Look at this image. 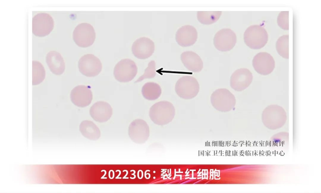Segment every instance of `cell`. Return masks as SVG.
<instances>
[{
  "label": "cell",
  "instance_id": "83f0119b",
  "mask_svg": "<svg viewBox=\"0 0 321 193\" xmlns=\"http://www.w3.org/2000/svg\"><path fill=\"white\" fill-rule=\"evenodd\" d=\"M124 171H126V175L123 178V179H129L128 177H127V178L126 177L127 176V174H128V171L127 170H124L123 171V172H124Z\"/></svg>",
  "mask_w": 321,
  "mask_h": 193
},
{
  "label": "cell",
  "instance_id": "ffe728a7",
  "mask_svg": "<svg viewBox=\"0 0 321 193\" xmlns=\"http://www.w3.org/2000/svg\"><path fill=\"white\" fill-rule=\"evenodd\" d=\"M141 92L143 97L150 100H155L158 98L161 93L160 86L153 82H147L142 87Z\"/></svg>",
  "mask_w": 321,
  "mask_h": 193
},
{
  "label": "cell",
  "instance_id": "52a82bcc",
  "mask_svg": "<svg viewBox=\"0 0 321 193\" xmlns=\"http://www.w3.org/2000/svg\"><path fill=\"white\" fill-rule=\"evenodd\" d=\"M138 68L134 61L129 59L120 60L115 66L113 74L115 78L120 82H128L136 76Z\"/></svg>",
  "mask_w": 321,
  "mask_h": 193
},
{
  "label": "cell",
  "instance_id": "e0dca14e",
  "mask_svg": "<svg viewBox=\"0 0 321 193\" xmlns=\"http://www.w3.org/2000/svg\"><path fill=\"white\" fill-rule=\"evenodd\" d=\"M46 63L51 72L53 74L60 75L64 72L65 63L62 56L55 51L49 52L46 56Z\"/></svg>",
  "mask_w": 321,
  "mask_h": 193
},
{
  "label": "cell",
  "instance_id": "2e32d148",
  "mask_svg": "<svg viewBox=\"0 0 321 193\" xmlns=\"http://www.w3.org/2000/svg\"><path fill=\"white\" fill-rule=\"evenodd\" d=\"M113 110L111 105L107 102L98 101L91 107L90 114L95 121L99 122L107 121L111 117Z\"/></svg>",
  "mask_w": 321,
  "mask_h": 193
},
{
  "label": "cell",
  "instance_id": "d4e9b609",
  "mask_svg": "<svg viewBox=\"0 0 321 193\" xmlns=\"http://www.w3.org/2000/svg\"><path fill=\"white\" fill-rule=\"evenodd\" d=\"M278 26L284 30L289 29V11H282L277 18Z\"/></svg>",
  "mask_w": 321,
  "mask_h": 193
},
{
  "label": "cell",
  "instance_id": "3957f363",
  "mask_svg": "<svg viewBox=\"0 0 321 193\" xmlns=\"http://www.w3.org/2000/svg\"><path fill=\"white\" fill-rule=\"evenodd\" d=\"M212 105L218 111L226 112L233 110L236 104L234 96L228 89L219 88L214 91L210 97Z\"/></svg>",
  "mask_w": 321,
  "mask_h": 193
},
{
  "label": "cell",
  "instance_id": "6da1fadb",
  "mask_svg": "<svg viewBox=\"0 0 321 193\" xmlns=\"http://www.w3.org/2000/svg\"><path fill=\"white\" fill-rule=\"evenodd\" d=\"M175 114L174 106L171 102L162 101L157 102L150 108L149 115L151 120L158 124H166L172 120Z\"/></svg>",
  "mask_w": 321,
  "mask_h": 193
},
{
  "label": "cell",
  "instance_id": "ac0fdd59",
  "mask_svg": "<svg viewBox=\"0 0 321 193\" xmlns=\"http://www.w3.org/2000/svg\"><path fill=\"white\" fill-rule=\"evenodd\" d=\"M181 59L184 67L189 71L195 72L201 71L203 63L200 57L192 51H186L182 53Z\"/></svg>",
  "mask_w": 321,
  "mask_h": 193
},
{
  "label": "cell",
  "instance_id": "277c9868",
  "mask_svg": "<svg viewBox=\"0 0 321 193\" xmlns=\"http://www.w3.org/2000/svg\"><path fill=\"white\" fill-rule=\"evenodd\" d=\"M199 90V83L194 77L185 75L180 78L175 86L176 94L181 98L189 99L196 97Z\"/></svg>",
  "mask_w": 321,
  "mask_h": 193
},
{
  "label": "cell",
  "instance_id": "9c48e42d",
  "mask_svg": "<svg viewBox=\"0 0 321 193\" xmlns=\"http://www.w3.org/2000/svg\"><path fill=\"white\" fill-rule=\"evenodd\" d=\"M78 66L80 72L87 77L97 75L102 69V64L100 60L92 54L82 56L78 62Z\"/></svg>",
  "mask_w": 321,
  "mask_h": 193
},
{
  "label": "cell",
  "instance_id": "8992f818",
  "mask_svg": "<svg viewBox=\"0 0 321 193\" xmlns=\"http://www.w3.org/2000/svg\"><path fill=\"white\" fill-rule=\"evenodd\" d=\"M96 38V33L93 27L87 23H82L75 28L73 38L75 43L79 46L85 48L93 43Z\"/></svg>",
  "mask_w": 321,
  "mask_h": 193
},
{
  "label": "cell",
  "instance_id": "44dd1931",
  "mask_svg": "<svg viewBox=\"0 0 321 193\" xmlns=\"http://www.w3.org/2000/svg\"><path fill=\"white\" fill-rule=\"evenodd\" d=\"M45 77V71L42 64L36 61H32V85H36L41 83Z\"/></svg>",
  "mask_w": 321,
  "mask_h": 193
},
{
  "label": "cell",
  "instance_id": "4fadbf2b",
  "mask_svg": "<svg viewBox=\"0 0 321 193\" xmlns=\"http://www.w3.org/2000/svg\"><path fill=\"white\" fill-rule=\"evenodd\" d=\"M155 44L150 39L143 37L135 40L132 46V51L137 58L145 59L150 57L153 53Z\"/></svg>",
  "mask_w": 321,
  "mask_h": 193
},
{
  "label": "cell",
  "instance_id": "9a60e30c",
  "mask_svg": "<svg viewBox=\"0 0 321 193\" xmlns=\"http://www.w3.org/2000/svg\"><path fill=\"white\" fill-rule=\"evenodd\" d=\"M197 33L192 26L186 25L182 26L177 30L175 35L176 40L180 46L186 47L193 45L196 42Z\"/></svg>",
  "mask_w": 321,
  "mask_h": 193
},
{
  "label": "cell",
  "instance_id": "7c38bea8",
  "mask_svg": "<svg viewBox=\"0 0 321 193\" xmlns=\"http://www.w3.org/2000/svg\"><path fill=\"white\" fill-rule=\"evenodd\" d=\"M253 66L258 73L267 75L271 73L275 67V62L272 56L268 53L262 52L257 54L252 60Z\"/></svg>",
  "mask_w": 321,
  "mask_h": 193
},
{
  "label": "cell",
  "instance_id": "5bb4252c",
  "mask_svg": "<svg viewBox=\"0 0 321 193\" xmlns=\"http://www.w3.org/2000/svg\"><path fill=\"white\" fill-rule=\"evenodd\" d=\"M70 99L75 105L79 107H84L91 103L92 93L89 87L84 85H78L71 91Z\"/></svg>",
  "mask_w": 321,
  "mask_h": 193
},
{
  "label": "cell",
  "instance_id": "30bf717a",
  "mask_svg": "<svg viewBox=\"0 0 321 193\" xmlns=\"http://www.w3.org/2000/svg\"><path fill=\"white\" fill-rule=\"evenodd\" d=\"M236 41L235 33L229 29H223L218 31L213 40L214 46L221 51H230L234 46Z\"/></svg>",
  "mask_w": 321,
  "mask_h": 193
},
{
  "label": "cell",
  "instance_id": "d6986e66",
  "mask_svg": "<svg viewBox=\"0 0 321 193\" xmlns=\"http://www.w3.org/2000/svg\"><path fill=\"white\" fill-rule=\"evenodd\" d=\"M79 130L83 136L91 140H97L100 136L99 129L93 122L90 121H82L80 125Z\"/></svg>",
  "mask_w": 321,
  "mask_h": 193
},
{
  "label": "cell",
  "instance_id": "7402d4cb",
  "mask_svg": "<svg viewBox=\"0 0 321 193\" xmlns=\"http://www.w3.org/2000/svg\"><path fill=\"white\" fill-rule=\"evenodd\" d=\"M221 13V11H198L197 12V19L201 24L209 25L217 21Z\"/></svg>",
  "mask_w": 321,
  "mask_h": 193
},
{
  "label": "cell",
  "instance_id": "603a6c76",
  "mask_svg": "<svg viewBox=\"0 0 321 193\" xmlns=\"http://www.w3.org/2000/svg\"><path fill=\"white\" fill-rule=\"evenodd\" d=\"M276 50L283 58H289V35H284L279 38L276 43Z\"/></svg>",
  "mask_w": 321,
  "mask_h": 193
},
{
  "label": "cell",
  "instance_id": "484cf974",
  "mask_svg": "<svg viewBox=\"0 0 321 193\" xmlns=\"http://www.w3.org/2000/svg\"><path fill=\"white\" fill-rule=\"evenodd\" d=\"M117 171H119V174L115 178V179H121V177H119V176L120 175V174H121V171H120V170H116V172H117Z\"/></svg>",
  "mask_w": 321,
  "mask_h": 193
},
{
  "label": "cell",
  "instance_id": "8fae6325",
  "mask_svg": "<svg viewBox=\"0 0 321 193\" xmlns=\"http://www.w3.org/2000/svg\"><path fill=\"white\" fill-rule=\"evenodd\" d=\"M253 80L251 72L246 68H240L236 70L230 78V84L232 88L237 91H242L250 85Z\"/></svg>",
  "mask_w": 321,
  "mask_h": 193
},
{
  "label": "cell",
  "instance_id": "ba28073f",
  "mask_svg": "<svg viewBox=\"0 0 321 193\" xmlns=\"http://www.w3.org/2000/svg\"><path fill=\"white\" fill-rule=\"evenodd\" d=\"M54 21L48 13H41L32 19V33L36 36L43 37L49 35L54 27Z\"/></svg>",
  "mask_w": 321,
  "mask_h": 193
},
{
  "label": "cell",
  "instance_id": "cb8c5ba5",
  "mask_svg": "<svg viewBox=\"0 0 321 193\" xmlns=\"http://www.w3.org/2000/svg\"><path fill=\"white\" fill-rule=\"evenodd\" d=\"M155 75V63L154 61L152 60L149 63L144 74L135 81V83L141 82L145 79L153 78Z\"/></svg>",
  "mask_w": 321,
  "mask_h": 193
},
{
  "label": "cell",
  "instance_id": "7a4b0ae2",
  "mask_svg": "<svg viewBox=\"0 0 321 193\" xmlns=\"http://www.w3.org/2000/svg\"><path fill=\"white\" fill-rule=\"evenodd\" d=\"M268 37V34L265 28L257 25L249 27L244 35L245 43L253 49H259L263 47L267 43Z\"/></svg>",
  "mask_w": 321,
  "mask_h": 193
},
{
  "label": "cell",
  "instance_id": "5b68a950",
  "mask_svg": "<svg viewBox=\"0 0 321 193\" xmlns=\"http://www.w3.org/2000/svg\"><path fill=\"white\" fill-rule=\"evenodd\" d=\"M262 117L264 124L270 128L282 126L287 119L284 109L276 105H270L266 108L262 112Z\"/></svg>",
  "mask_w": 321,
  "mask_h": 193
},
{
  "label": "cell",
  "instance_id": "f1b7e54d",
  "mask_svg": "<svg viewBox=\"0 0 321 193\" xmlns=\"http://www.w3.org/2000/svg\"><path fill=\"white\" fill-rule=\"evenodd\" d=\"M279 141H279V140H278V139H277V140H275L274 141V142H279Z\"/></svg>",
  "mask_w": 321,
  "mask_h": 193
},
{
  "label": "cell",
  "instance_id": "4316f807",
  "mask_svg": "<svg viewBox=\"0 0 321 193\" xmlns=\"http://www.w3.org/2000/svg\"><path fill=\"white\" fill-rule=\"evenodd\" d=\"M102 170L104 171L105 174H104L103 175V176H102V177H101V179H107V177H104V176H105V175H106V173H107L106 171L105 170ZM102 170L101 171H102Z\"/></svg>",
  "mask_w": 321,
  "mask_h": 193
}]
</instances>
